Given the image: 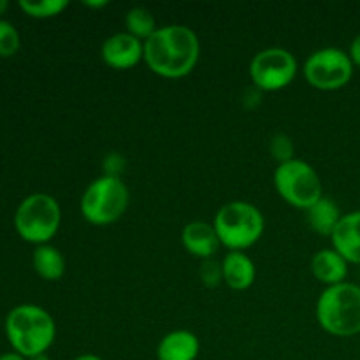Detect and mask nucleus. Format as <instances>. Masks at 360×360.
<instances>
[{
    "label": "nucleus",
    "mask_w": 360,
    "mask_h": 360,
    "mask_svg": "<svg viewBox=\"0 0 360 360\" xmlns=\"http://www.w3.org/2000/svg\"><path fill=\"white\" fill-rule=\"evenodd\" d=\"M74 360H104V359L98 357V355L95 354H84V355H79V357H76Z\"/></svg>",
    "instance_id": "nucleus-27"
},
{
    "label": "nucleus",
    "mask_w": 360,
    "mask_h": 360,
    "mask_svg": "<svg viewBox=\"0 0 360 360\" xmlns=\"http://www.w3.org/2000/svg\"><path fill=\"white\" fill-rule=\"evenodd\" d=\"M273 183L278 195L297 210L308 211L323 197L322 179L319 172L301 158H292L283 164H278Z\"/></svg>",
    "instance_id": "nucleus-7"
},
{
    "label": "nucleus",
    "mask_w": 360,
    "mask_h": 360,
    "mask_svg": "<svg viewBox=\"0 0 360 360\" xmlns=\"http://www.w3.org/2000/svg\"><path fill=\"white\" fill-rule=\"evenodd\" d=\"M199 338L192 330H172L165 334L157 347L158 360H195L199 357Z\"/></svg>",
    "instance_id": "nucleus-13"
},
{
    "label": "nucleus",
    "mask_w": 360,
    "mask_h": 360,
    "mask_svg": "<svg viewBox=\"0 0 360 360\" xmlns=\"http://www.w3.org/2000/svg\"><path fill=\"white\" fill-rule=\"evenodd\" d=\"M221 246L229 252H245L264 234L262 211L246 200H232L217 211L213 220Z\"/></svg>",
    "instance_id": "nucleus-4"
},
{
    "label": "nucleus",
    "mask_w": 360,
    "mask_h": 360,
    "mask_svg": "<svg viewBox=\"0 0 360 360\" xmlns=\"http://www.w3.org/2000/svg\"><path fill=\"white\" fill-rule=\"evenodd\" d=\"M354 62L350 55L340 48H322L306 60L302 72L313 88L334 91L347 86L354 76Z\"/></svg>",
    "instance_id": "nucleus-8"
},
{
    "label": "nucleus",
    "mask_w": 360,
    "mask_h": 360,
    "mask_svg": "<svg viewBox=\"0 0 360 360\" xmlns=\"http://www.w3.org/2000/svg\"><path fill=\"white\" fill-rule=\"evenodd\" d=\"M311 273L326 287H334L347 281L348 262L334 248L320 250L311 259Z\"/></svg>",
    "instance_id": "nucleus-14"
},
{
    "label": "nucleus",
    "mask_w": 360,
    "mask_h": 360,
    "mask_svg": "<svg viewBox=\"0 0 360 360\" xmlns=\"http://www.w3.org/2000/svg\"><path fill=\"white\" fill-rule=\"evenodd\" d=\"M4 329L13 352L25 359L46 354L56 338L55 319L37 304H20L11 309Z\"/></svg>",
    "instance_id": "nucleus-2"
},
{
    "label": "nucleus",
    "mask_w": 360,
    "mask_h": 360,
    "mask_svg": "<svg viewBox=\"0 0 360 360\" xmlns=\"http://www.w3.org/2000/svg\"><path fill=\"white\" fill-rule=\"evenodd\" d=\"M306 217H308V224L316 234L320 236H333L336 231L338 224L343 218L341 214L340 206L334 202L329 197H322L319 202L313 204L308 211H306Z\"/></svg>",
    "instance_id": "nucleus-17"
},
{
    "label": "nucleus",
    "mask_w": 360,
    "mask_h": 360,
    "mask_svg": "<svg viewBox=\"0 0 360 360\" xmlns=\"http://www.w3.org/2000/svg\"><path fill=\"white\" fill-rule=\"evenodd\" d=\"M224 283L232 290H248L255 283L257 269L245 252H229L221 260Z\"/></svg>",
    "instance_id": "nucleus-15"
},
{
    "label": "nucleus",
    "mask_w": 360,
    "mask_h": 360,
    "mask_svg": "<svg viewBox=\"0 0 360 360\" xmlns=\"http://www.w3.org/2000/svg\"><path fill=\"white\" fill-rule=\"evenodd\" d=\"M330 241L348 264H360V210L343 214Z\"/></svg>",
    "instance_id": "nucleus-12"
},
{
    "label": "nucleus",
    "mask_w": 360,
    "mask_h": 360,
    "mask_svg": "<svg viewBox=\"0 0 360 360\" xmlns=\"http://www.w3.org/2000/svg\"><path fill=\"white\" fill-rule=\"evenodd\" d=\"M200 56V42L186 25L158 27L144 41V62L150 70L165 79H179L195 69Z\"/></svg>",
    "instance_id": "nucleus-1"
},
{
    "label": "nucleus",
    "mask_w": 360,
    "mask_h": 360,
    "mask_svg": "<svg viewBox=\"0 0 360 360\" xmlns=\"http://www.w3.org/2000/svg\"><path fill=\"white\" fill-rule=\"evenodd\" d=\"M28 360H51V357H49L48 354H42V355H37V357H32Z\"/></svg>",
    "instance_id": "nucleus-29"
},
{
    "label": "nucleus",
    "mask_w": 360,
    "mask_h": 360,
    "mask_svg": "<svg viewBox=\"0 0 360 360\" xmlns=\"http://www.w3.org/2000/svg\"><path fill=\"white\" fill-rule=\"evenodd\" d=\"M348 55H350L352 62H354V65L360 67V34L355 35V39L352 41L350 44V51H348Z\"/></svg>",
    "instance_id": "nucleus-24"
},
{
    "label": "nucleus",
    "mask_w": 360,
    "mask_h": 360,
    "mask_svg": "<svg viewBox=\"0 0 360 360\" xmlns=\"http://www.w3.org/2000/svg\"><path fill=\"white\" fill-rule=\"evenodd\" d=\"M130 192L122 178L101 176L84 188L81 195V214L91 225H111L125 214Z\"/></svg>",
    "instance_id": "nucleus-6"
},
{
    "label": "nucleus",
    "mask_w": 360,
    "mask_h": 360,
    "mask_svg": "<svg viewBox=\"0 0 360 360\" xmlns=\"http://www.w3.org/2000/svg\"><path fill=\"white\" fill-rule=\"evenodd\" d=\"M315 315L319 326L330 336L360 334V287L348 281L327 287L316 301Z\"/></svg>",
    "instance_id": "nucleus-3"
},
{
    "label": "nucleus",
    "mask_w": 360,
    "mask_h": 360,
    "mask_svg": "<svg viewBox=\"0 0 360 360\" xmlns=\"http://www.w3.org/2000/svg\"><path fill=\"white\" fill-rule=\"evenodd\" d=\"M125 167V160L120 153H109L104 160V169L105 176H115V178H120V171Z\"/></svg>",
    "instance_id": "nucleus-23"
},
{
    "label": "nucleus",
    "mask_w": 360,
    "mask_h": 360,
    "mask_svg": "<svg viewBox=\"0 0 360 360\" xmlns=\"http://www.w3.org/2000/svg\"><path fill=\"white\" fill-rule=\"evenodd\" d=\"M18 6L28 18L49 20L62 14L69 7V2L67 0H20Z\"/></svg>",
    "instance_id": "nucleus-19"
},
{
    "label": "nucleus",
    "mask_w": 360,
    "mask_h": 360,
    "mask_svg": "<svg viewBox=\"0 0 360 360\" xmlns=\"http://www.w3.org/2000/svg\"><path fill=\"white\" fill-rule=\"evenodd\" d=\"M199 276H200V281L204 283V287L217 288L218 285L224 281L221 262H218V260H214V259L202 260V264H200V269H199Z\"/></svg>",
    "instance_id": "nucleus-22"
},
{
    "label": "nucleus",
    "mask_w": 360,
    "mask_h": 360,
    "mask_svg": "<svg viewBox=\"0 0 360 360\" xmlns=\"http://www.w3.org/2000/svg\"><path fill=\"white\" fill-rule=\"evenodd\" d=\"M102 60L108 67L116 70H127L144 60V42L130 35L129 32H118L102 42Z\"/></svg>",
    "instance_id": "nucleus-10"
},
{
    "label": "nucleus",
    "mask_w": 360,
    "mask_h": 360,
    "mask_svg": "<svg viewBox=\"0 0 360 360\" xmlns=\"http://www.w3.org/2000/svg\"><path fill=\"white\" fill-rule=\"evenodd\" d=\"M84 6L91 7V9H101V7L108 6V2H105V0H98V2H84Z\"/></svg>",
    "instance_id": "nucleus-26"
},
{
    "label": "nucleus",
    "mask_w": 360,
    "mask_h": 360,
    "mask_svg": "<svg viewBox=\"0 0 360 360\" xmlns=\"http://www.w3.org/2000/svg\"><path fill=\"white\" fill-rule=\"evenodd\" d=\"M14 229L23 241L30 245H49L62 224L58 200L49 193H30L14 211Z\"/></svg>",
    "instance_id": "nucleus-5"
},
{
    "label": "nucleus",
    "mask_w": 360,
    "mask_h": 360,
    "mask_svg": "<svg viewBox=\"0 0 360 360\" xmlns=\"http://www.w3.org/2000/svg\"><path fill=\"white\" fill-rule=\"evenodd\" d=\"M7 9H9V2H7V0H0V20H2V16L6 14Z\"/></svg>",
    "instance_id": "nucleus-28"
},
{
    "label": "nucleus",
    "mask_w": 360,
    "mask_h": 360,
    "mask_svg": "<svg viewBox=\"0 0 360 360\" xmlns=\"http://www.w3.org/2000/svg\"><path fill=\"white\" fill-rule=\"evenodd\" d=\"M181 243L190 255L200 260L213 259L221 246L214 225L202 220H193L183 227Z\"/></svg>",
    "instance_id": "nucleus-11"
},
{
    "label": "nucleus",
    "mask_w": 360,
    "mask_h": 360,
    "mask_svg": "<svg viewBox=\"0 0 360 360\" xmlns=\"http://www.w3.org/2000/svg\"><path fill=\"white\" fill-rule=\"evenodd\" d=\"M34 271L46 281H58L65 274L67 262L63 253L53 245L35 246L32 255Z\"/></svg>",
    "instance_id": "nucleus-16"
},
{
    "label": "nucleus",
    "mask_w": 360,
    "mask_h": 360,
    "mask_svg": "<svg viewBox=\"0 0 360 360\" xmlns=\"http://www.w3.org/2000/svg\"><path fill=\"white\" fill-rule=\"evenodd\" d=\"M297 76V60L285 48H266L257 53L250 63V77L260 91H278L287 88Z\"/></svg>",
    "instance_id": "nucleus-9"
},
{
    "label": "nucleus",
    "mask_w": 360,
    "mask_h": 360,
    "mask_svg": "<svg viewBox=\"0 0 360 360\" xmlns=\"http://www.w3.org/2000/svg\"><path fill=\"white\" fill-rule=\"evenodd\" d=\"M0 360H28V359H25L23 355L16 354V352H6V354L0 355Z\"/></svg>",
    "instance_id": "nucleus-25"
},
{
    "label": "nucleus",
    "mask_w": 360,
    "mask_h": 360,
    "mask_svg": "<svg viewBox=\"0 0 360 360\" xmlns=\"http://www.w3.org/2000/svg\"><path fill=\"white\" fill-rule=\"evenodd\" d=\"M125 27L130 35H134L139 41H148L151 35L157 30V21H155L153 13L148 7L137 6L132 7L129 13L125 14Z\"/></svg>",
    "instance_id": "nucleus-18"
},
{
    "label": "nucleus",
    "mask_w": 360,
    "mask_h": 360,
    "mask_svg": "<svg viewBox=\"0 0 360 360\" xmlns=\"http://www.w3.org/2000/svg\"><path fill=\"white\" fill-rule=\"evenodd\" d=\"M21 48V35L11 21L0 20V58H11Z\"/></svg>",
    "instance_id": "nucleus-20"
},
{
    "label": "nucleus",
    "mask_w": 360,
    "mask_h": 360,
    "mask_svg": "<svg viewBox=\"0 0 360 360\" xmlns=\"http://www.w3.org/2000/svg\"><path fill=\"white\" fill-rule=\"evenodd\" d=\"M269 151L273 155L274 160L278 164H283V162L292 160L294 157V143H292L290 137L287 134H274L273 139L269 143Z\"/></svg>",
    "instance_id": "nucleus-21"
}]
</instances>
